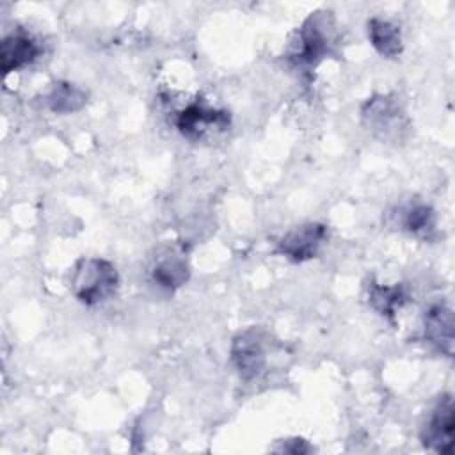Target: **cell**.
<instances>
[{
  "label": "cell",
  "mask_w": 455,
  "mask_h": 455,
  "mask_svg": "<svg viewBox=\"0 0 455 455\" xmlns=\"http://www.w3.org/2000/svg\"><path fill=\"white\" fill-rule=\"evenodd\" d=\"M119 286L117 268L103 258H80L69 275L73 295L85 306L107 302Z\"/></svg>",
  "instance_id": "cell-1"
},
{
  "label": "cell",
  "mask_w": 455,
  "mask_h": 455,
  "mask_svg": "<svg viewBox=\"0 0 455 455\" xmlns=\"http://www.w3.org/2000/svg\"><path fill=\"white\" fill-rule=\"evenodd\" d=\"M361 119L368 132H371L382 142H402L409 130V117L393 94H375L368 98L361 107Z\"/></svg>",
  "instance_id": "cell-2"
},
{
  "label": "cell",
  "mask_w": 455,
  "mask_h": 455,
  "mask_svg": "<svg viewBox=\"0 0 455 455\" xmlns=\"http://www.w3.org/2000/svg\"><path fill=\"white\" fill-rule=\"evenodd\" d=\"M332 18L331 12L316 11L297 28L288 50V57L299 64L311 68L318 64L331 48Z\"/></svg>",
  "instance_id": "cell-3"
},
{
  "label": "cell",
  "mask_w": 455,
  "mask_h": 455,
  "mask_svg": "<svg viewBox=\"0 0 455 455\" xmlns=\"http://www.w3.org/2000/svg\"><path fill=\"white\" fill-rule=\"evenodd\" d=\"M174 124L185 139L197 142L224 133L231 124V117L226 110L212 108L203 101H194L176 114Z\"/></svg>",
  "instance_id": "cell-4"
},
{
  "label": "cell",
  "mask_w": 455,
  "mask_h": 455,
  "mask_svg": "<svg viewBox=\"0 0 455 455\" xmlns=\"http://www.w3.org/2000/svg\"><path fill=\"white\" fill-rule=\"evenodd\" d=\"M453 428H455V407L453 396L444 393L437 398L430 409L421 430L419 439L427 450L435 453L450 455L453 448Z\"/></svg>",
  "instance_id": "cell-5"
},
{
  "label": "cell",
  "mask_w": 455,
  "mask_h": 455,
  "mask_svg": "<svg viewBox=\"0 0 455 455\" xmlns=\"http://www.w3.org/2000/svg\"><path fill=\"white\" fill-rule=\"evenodd\" d=\"M231 363L243 380H252L265 370L267 348L265 336L259 329L251 327L233 338Z\"/></svg>",
  "instance_id": "cell-6"
},
{
  "label": "cell",
  "mask_w": 455,
  "mask_h": 455,
  "mask_svg": "<svg viewBox=\"0 0 455 455\" xmlns=\"http://www.w3.org/2000/svg\"><path fill=\"white\" fill-rule=\"evenodd\" d=\"M327 240V226L320 222H306L290 229L275 247V252L293 263L315 258Z\"/></svg>",
  "instance_id": "cell-7"
},
{
  "label": "cell",
  "mask_w": 455,
  "mask_h": 455,
  "mask_svg": "<svg viewBox=\"0 0 455 455\" xmlns=\"http://www.w3.org/2000/svg\"><path fill=\"white\" fill-rule=\"evenodd\" d=\"M190 265L187 254L178 245H165L156 251L149 265V277L153 284L162 290L174 291L188 281Z\"/></svg>",
  "instance_id": "cell-8"
},
{
  "label": "cell",
  "mask_w": 455,
  "mask_h": 455,
  "mask_svg": "<svg viewBox=\"0 0 455 455\" xmlns=\"http://www.w3.org/2000/svg\"><path fill=\"white\" fill-rule=\"evenodd\" d=\"M423 339L439 354L451 357L455 341L453 311L443 304H432L423 315Z\"/></svg>",
  "instance_id": "cell-9"
},
{
  "label": "cell",
  "mask_w": 455,
  "mask_h": 455,
  "mask_svg": "<svg viewBox=\"0 0 455 455\" xmlns=\"http://www.w3.org/2000/svg\"><path fill=\"white\" fill-rule=\"evenodd\" d=\"M39 55V44L25 30L7 34L0 43V68L4 75L20 71L32 64Z\"/></svg>",
  "instance_id": "cell-10"
},
{
  "label": "cell",
  "mask_w": 455,
  "mask_h": 455,
  "mask_svg": "<svg viewBox=\"0 0 455 455\" xmlns=\"http://www.w3.org/2000/svg\"><path fill=\"white\" fill-rule=\"evenodd\" d=\"M366 27H368V39L379 55L386 59H395L402 53L403 43H402V32L398 25L382 18H371Z\"/></svg>",
  "instance_id": "cell-11"
},
{
  "label": "cell",
  "mask_w": 455,
  "mask_h": 455,
  "mask_svg": "<svg viewBox=\"0 0 455 455\" xmlns=\"http://www.w3.org/2000/svg\"><path fill=\"white\" fill-rule=\"evenodd\" d=\"M409 299V293L405 290L403 284H393V286H386V284H379V283H371L368 286V300L371 304V307L393 320L396 311L407 302Z\"/></svg>",
  "instance_id": "cell-12"
},
{
  "label": "cell",
  "mask_w": 455,
  "mask_h": 455,
  "mask_svg": "<svg viewBox=\"0 0 455 455\" xmlns=\"http://www.w3.org/2000/svg\"><path fill=\"white\" fill-rule=\"evenodd\" d=\"M85 103L87 94L71 82H55L46 94V105L55 114L78 112Z\"/></svg>",
  "instance_id": "cell-13"
},
{
  "label": "cell",
  "mask_w": 455,
  "mask_h": 455,
  "mask_svg": "<svg viewBox=\"0 0 455 455\" xmlns=\"http://www.w3.org/2000/svg\"><path fill=\"white\" fill-rule=\"evenodd\" d=\"M435 212L428 204H412L402 215L403 229L419 238H430L435 233Z\"/></svg>",
  "instance_id": "cell-14"
},
{
  "label": "cell",
  "mask_w": 455,
  "mask_h": 455,
  "mask_svg": "<svg viewBox=\"0 0 455 455\" xmlns=\"http://www.w3.org/2000/svg\"><path fill=\"white\" fill-rule=\"evenodd\" d=\"M272 451L277 453H291V455H302V453H311L315 448L302 437H288L277 441V444L272 446Z\"/></svg>",
  "instance_id": "cell-15"
}]
</instances>
